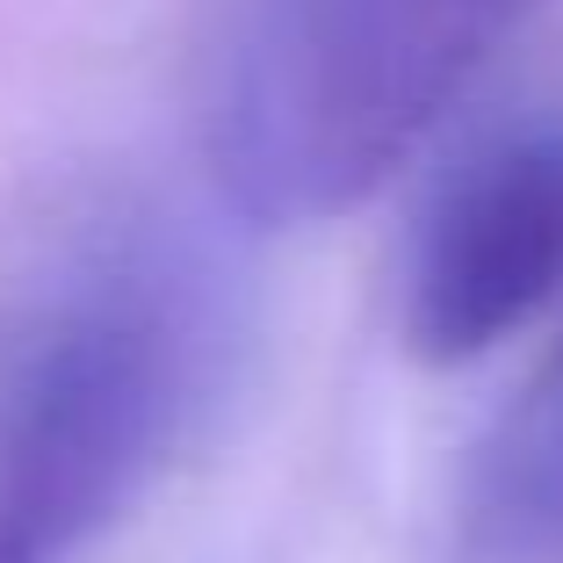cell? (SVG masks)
<instances>
[{"label":"cell","instance_id":"3957f363","mask_svg":"<svg viewBox=\"0 0 563 563\" xmlns=\"http://www.w3.org/2000/svg\"><path fill=\"white\" fill-rule=\"evenodd\" d=\"M563 297V123L506 131L433 188L405 253V347L477 362Z\"/></svg>","mask_w":563,"mask_h":563},{"label":"cell","instance_id":"277c9868","mask_svg":"<svg viewBox=\"0 0 563 563\" xmlns=\"http://www.w3.org/2000/svg\"><path fill=\"white\" fill-rule=\"evenodd\" d=\"M455 528L470 563H563V340L477 441Z\"/></svg>","mask_w":563,"mask_h":563},{"label":"cell","instance_id":"7a4b0ae2","mask_svg":"<svg viewBox=\"0 0 563 563\" xmlns=\"http://www.w3.org/2000/svg\"><path fill=\"white\" fill-rule=\"evenodd\" d=\"M556 0H210L202 152L246 224H325L398 174Z\"/></svg>","mask_w":563,"mask_h":563},{"label":"cell","instance_id":"6da1fadb","mask_svg":"<svg viewBox=\"0 0 563 563\" xmlns=\"http://www.w3.org/2000/svg\"><path fill=\"white\" fill-rule=\"evenodd\" d=\"M239 275L181 217H109L0 332V563H73L224 398Z\"/></svg>","mask_w":563,"mask_h":563}]
</instances>
